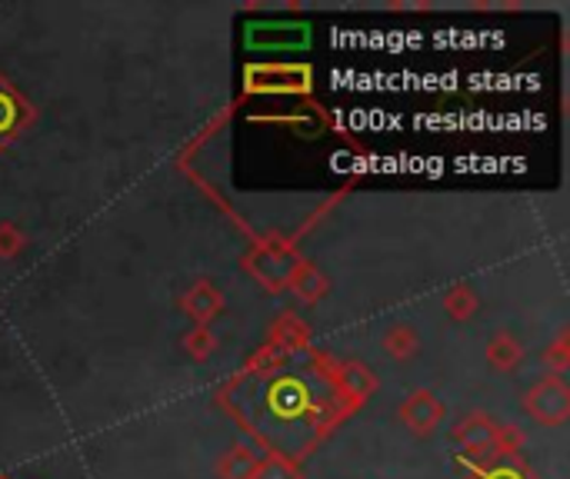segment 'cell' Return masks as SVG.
I'll return each mask as SVG.
<instances>
[{
	"label": "cell",
	"instance_id": "obj_1",
	"mask_svg": "<svg viewBox=\"0 0 570 479\" xmlns=\"http://www.w3.org/2000/svg\"><path fill=\"white\" fill-rule=\"evenodd\" d=\"M331 413V383L311 370H274L247 387V420L277 450H304Z\"/></svg>",
	"mask_w": 570,
	"mask_h": 479
},
{
	"label": "cell",
	"instance_id": "obj_2",
	"mask_svg": "<svg viewBox=\"0 0 570 479\" xmlns=\"http://www.w3.org/2000/svg\"><path fill=\"white\" fill-rule=\"evenodd\" d=\"M528 410L541 423H564L570 413V393L561 380H544L528 393Z\"/></svg>",
	"mask_w": 570,
	"mask_h": 479
},
{
	"label": "cell",
	"instance_id": "obj_3",
	"mask_svg": "<svg viewBox=\"0 0 570 479\" xmlns=\"http://www.w3.org/2000/svg\"><path fill=\"white\" fill-rule=\"evenodd\" d=\"M441 403L438 400H431L428 393H417V397H411L407 400V407H404V420L411 423V430H417V433H428L431 427H438V420H441Z\"/></svg>",
	"mask_w": 570,
	"mask_h": 479
},
{
	"label": "cell",
	"instance_id": "obj_4",
	"mask_svg": "<svg viewBox=\"0 0 570 479\" xmlns=\"http://www.w3.org/2000/svg\"><path fill=\"white\" fill-rule=\"evenodd\" d=\"M257 467H261V460H257L250 450L237 447L234 453H227V457H224V463H220V477L224 479H254Z\"/></svg>",
	"mask_w": 570,
	"mask_h": 479
},
{
	"label": "cell",
	"instance_id": "obj_5",
	"mask_svg": "<svg viewBox=\"0 0 570 479\" xmlns=\"http://www.w3.org/2000/svg\"><path fill=\"white\" fill-rule=\"evenodd\" d=\"M458 440H464L474 453H488L491 440H494V427L488 423H468L464 430H458Z\"/></svg>",
	"mask_w": 570,
	"mask_h": 479
},
{
	"label": "cell",
	"instance_id": "obj_6",
	"mask_svg": "<svg viewBox=\"0 0 570 479\" xmlns=\"http://www.w3.org/2000/svg\"><path fill=\"white\" fill-rule=\"evenodd\" d=\"M254 479H301V473H297L287 460L271 457V460H261V467H257Z\"/></svg>",
	"mask_w": 570,
	"mask_h": 479
},
{
	"label": "cell",
	"instance_id": "obj_7",
	"mask_svg": "<svg viewBox=\"0 0 570 479\" xmlns=\"http://www.w3.org/2000/svg\"><path fill=\"white\" fill-rule=\"evenodd\" d=\"M481 479H528V473H524L518 463H511V460H501V463L488 467Z\"/></svg>",
	"mask_w": 570,
	"mask_h": 479
},
{
	"label": "cell",
	"instance_id": "obj_8",
	"mask_svg": "<svg viewBox=\"0 0 570 479\" xmlns=\"http://www.w3.org/2000/svg\"><path fill=\"white\" fill-rule=\"evenodd\" d=\"M344 380H347V387H351V390H347V397H357V400H361V397L371 390V377H367L364 370H347V373H344Z\"/></svg>",
	"mask_w": 570,
	"mask_h": 479
},
{
	"label": "cell",
	"instance_id": "obj_9",
	"mask_svg": "<svg viewBox=\"0 0 570 479\" xmlns=\"http://www.w3.org/2000/svg\"><path fill=\"white\" fill-rule=\"evenodd\" d=\"M214 307H217V297H214L207 287L194 290V297H190V310H197V317H207V310H214Z\"/></svg>",
	"mask_w": 570,
	"mask_h": 479
}]
</instances>
